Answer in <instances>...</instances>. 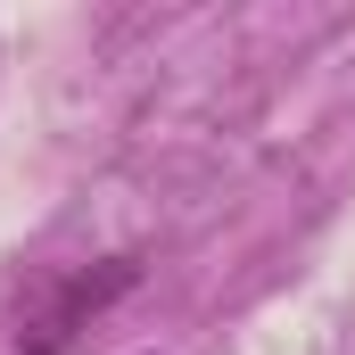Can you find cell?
I'll return each mask as SVG.
<instances>
[{"label": "cell", "instance_id": "6da1fadb", "mask_svg": "<svg viewBox=\"0 0 355 355\" xmlns=\"http://www.w3.org/2000/svg\"><path fill=\"white\" fill-rule=\"evenodd\" d=\"M132 289H141V257H99V265L58 272V281L17 314V355H67L91 322H99L116 297H132Z\"/></svg>", "mask_w": 355, "mask_h": 355}]
</instances>
